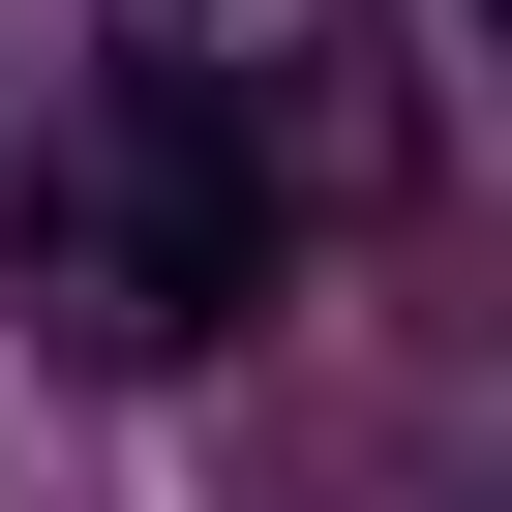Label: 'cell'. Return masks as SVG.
<instances>
[{"label": "cell", "instance_id": "cell-1", "mask_svg": "<svg viewBox=\"0 0 512 512\" xmlns=\"http://www.w3.org/2000/svg\"><path fill=\"white\" fill-rule=\"evenodd\" d=\"M0 241H31V332H61V362H211L241 302H272V181H241V151H181L151 91H61Z\"/></svg>", "mask_w": 512, "mask_h": 512}, {"label": "cell", "instance_id": "cell-2", "mask_svg": "<svg viewBox=\"0 0 512 512\" xmlns=\"http://www.w3.org/2000/svg\"><path fill=\"white\" fill-rule=\"evenodd\" d=\"M91 91H151L181 151H241V181H272V241L302 211H362L392 151H422V91H392V0H91Z\"/></svg>", "mask_w": 512, "mask_h": 512}]
</instances>
